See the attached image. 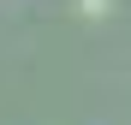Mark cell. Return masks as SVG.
Here are the masks:
<instances>
[{
  "instance_id": "1",
  "label": "cell",
  "mask_w": 131,
  "mask_h": 125,
  "mask_svg": "<svg viewBox=\"0 0 131 125\" xmlns=\"http://www.w3.org/2000/svg\"><path fill=\"white\" fill-rule=\"evenodd\" d=\"M107 12V0H83V18H101Z\"/></svg>"
}]
</instances>
